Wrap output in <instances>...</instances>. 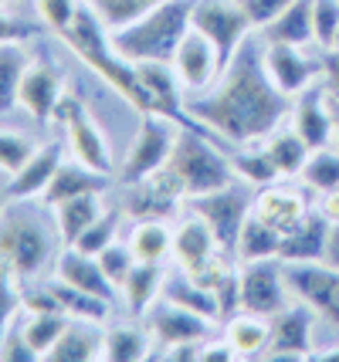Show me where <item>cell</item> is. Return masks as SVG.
<instances>
[{"label": "cell", "instance_id": "obj_5", "mask_svg": "<svg viewBox=\"0 0 339 362\" xmlns=\"http://www.w3.org/2000/svg\"><path fill=\"white\" fill-rule=\"evenodd\" d=\"M51 234L28 210L0 214V268H7L17 281H28L48 264Z\"/></svg>", "mask_w": 339, "mask_h": 362}, {"label": "cell", "instance_id": "obj_13", "mask_svg": "<svg viewBox=\"0 0 339 362\" xmlns=\"http://www.w3.org/2000/svg\"><path fill=\"white\" fill-rule=\"evenodd\" d=\"M170 64H173V71H177L183 92H210V88L217 85V78L224 75V62H221L217 47L210 45L197 28L187 31V37L180 41L177 54H173Z\"/></svg>", "mask_w": 339, "mask_h": 362}, {"label": "cell", "instance_id": "obj_59", "mask_svg": "<svg viewBox=\"0 0 339 362\" xmlns=\"http://www.w3.org/2000/svg\"><path fill=\"white\" fill-rule=\"evenodd\" d=\"M4 4H11V0H0V7H4Z\"/></svg>", "mask_w": 339, "mask_h": 362}, {"label": "cell", "instance_id": "obj_11", "mask_svg": "<svg viewBox=\"0 0 339 362\" xmlns=\"http://www.w3.org/2000/svg\"><path fill=\"white\" fill-rule=\"evenodd\" d=\"M278 257L268 261H248L238 268L241 278V312H255V315L275 318L289 301H285V268L275 264Z\"/></svg>", "mask_w": 339, "mask_h": 362}, {"label": "cell", "instance_id": "obj_54", "mask_svg": "<svg viewBox=\"0 0 339 362\" xmlns=\"http://www.w3.org/2000/svg\"><path fill=\"white\" fill-rule=\"evenodd\" d=\"M319 214L323 217H329V223H339V183L333 189H326V193H319Z\"/></svg>", "mask_w": 339, "mask_h": 362}, {"label": "cell", "instance_id": "obj_27", "mask_svg": "<svg viewBox=\"0 0 339 362\" xmlns=\"http://www.w3.org/2000/svg\"><path fill=\"white\" fill-rule=\"evenodd\" d=\"M268 335H272V318L255 312H238L224 322V339L238 352V359H261Z\"/></svg>", "mask_w": 339, "mask_h": 362}, {"label": "cell", "instance_id": "obj_57", "mask_svg": "<svg viewBox=\"0 0 339 362\" xmlns=\"http://www.w3.org/2000/svg\"><path fill=\"white\" fill-rule=\"evenodd\" d=\"M329 109H333V126H336V142H339V98L329 95Z\"/></svg>", "mask_w": 339, "mask_h": 362}, {"label": "cell", "instance_id": "obj_47", "mask_svg": "<svg viewBox=\"0 0 339 362\" xmlns=\"http://www.w3.org/2000/svg\"><path fill=\"white\" fill-rule=\"evenodd\" d=\"M21 308H24V295L17 291V278L7 268H0V335L14 325Z\"/></svg>", "mask_w": 339, "mask_h": 362}, {"label": "cell", "instance_id": "obj_3", "mask_svg": "<svg viewBox=\"0 0 339 362\" xmlns=\"http://www.w3.org/2000/svg\"><path fill=\"white\" fill-rule=\"evenodd\" d=\"M62 41H65L105 85H113L132 109L143 112V92H139V81H136V68L115 51L113 31H109V24L98 17V11L92 4H81L79 17L62 31Z\"/></svg>", "mask_w": 339, "mask_h": 362}, {"label": "cell", "instance_id": "obj_55", "mask_svg": "<svg viewBox=\"0 0 339 362\" xmlns=\"http://www.w3.org/2000/svg\"><path fill=\"white\" fill-rule=\"evenodd\" d=\"M326 264L339 268V223H333L329 230V247H326Z\"/></svg>", "mask_w": 339, "mask_h": 362}, {"label": "cell", "instance_id": "obj_12", "mask_svg": "<svg viewBox=\"0 0 339 362\" xmlns=\"http://www.w3.org/2000/svg\"><path fill=\"white\" fill-rule=\"evenodd\" d=\"M285 284L292 295L312 305L316 315L333 322L339 329V268L333 264H285Z\"/></svg>", "mask_w": 339, "mask_h": 362}, {"label": "cell", "instance_id": "obj_44", "mask_svg": "<svg viewBox=\"0 0 339 362\" xmlns=\"http://www.w3.org/2000/svg\"><path fill=\"white\" fill-rule=\"evenodd\" d=\"M96 257H98V264H102V271L109 274V281H113L115 288H122V281L130 278V271L136 268V261H139V257L132 254L130 240H126V244H119V240H113V244H109V247H105L102 254H96Z\"/></svg>", "mask_w": 339, "mask_h": 362}, {"label": "cell", "instance_id": "obj_28", "mask_svg": "<svg viewBox=\"0 0 339 362\" xmlns=\"http://www.w3.org/2000/svg\"><path fill=\"white\" fill-rule=\"evenodd\" d=\"M98 197L102 193H81V197H71V200L54 206V230H58L65 247H71L102 217V200Z\"/></svg>", "mask_w": 339, "mask_h": 362}, {"label": "cell", "instance_id": "obj_34", "mask_svg": "<svg viewBox=\"0 0 339 362\" xmlns=\"http://www.w3.org/2000/svg\"><path fill=\"white\" fill-rule=\"evenodd\" d=\"M177 210H180V200H173L170 193H163L160 187H153L149 180L130 187L126 214H130L132 221H170Z\"/></svg>", "mask_w": 339, "mask_h": 362}, {"label": "cell", "instance_id": "obj_22", "mask_svg": "<svg viewBox=\"0 0 339 362\" xmlns=\"http://www.w3.org/2000/svg\"><path fill=\"white\" fill-rule=\"evenodd\" d=\"M329 230H333L329 217H323V214H319V206H316V210H312V214H309L306 221L299 223L292 234L282 237L278 261H285V264H319V261H326Z\"/></svg>", "mask_w": 339, "mask_h": 362}, {"label": "cell", "instance_id": "obj_29", "mask_svg": "<svg viewBox=\"0 0 339 362\" xmlns=\"http://www.w3.org/2000/svg\"><path fill=\"white\" fill-rule=\"evenodd\" d=\"M163 298L180 305V308H190L197 315L210 318V322H221V305H217V295L204 288V284H197L187 271H173V274H166V281H163Z\"/></svg>", "mask_w": 339, "mask_h": 362}, {"label": "cell", "instance_id": "obj_7", "mask_svg": "<svg viewBox=\"0 0 339 362\" xmlns=\"http://www.w3.org/2000/svg\"><path fill=\"white\" fill-rule=\"evenodd\" d=\"M177 132L180 129L173 119L156 115V112H143V122H139V132L132 139L130 156L122 163L119 183L122 187L143 183L146 176H153L160 166H166V159L173 153V142H177Z\"/></svg>", "mask_w": 339, "mask_h": 362}, {"label": "cell", "instance_id": "obj_36", "mask_svg": "<svg viewBox=\"0 0 339 362\" xmlns=\"http://www.w3.org/2000/svg\"><path fill=\"white\" fill-rule=\"evenodd\" d=\"M51 291H54V298L62 301V312L71 318H85V322H105L109 318V312H113V301L98 298V295H88V291H81V288H75V284H65V281H54L48 284Z\"/></svg>", "mask_w": 339, "mask_h": 362}, {"label": "cell", "instance_id": "obj_53", "mask_svg": "<svg viewBox=\"0 0 339 362\" xmlns=\"http://www.w3.org/2000/svg\"><path fill=\"white\" fill-rule=\"evenodd\" d=\"M231 359H238V352L231 349L227 339H221V342H204V356H200V362H231Z\"/></svg>", "mask_w": 339, "mask_h": 362}, {"label": "cell", "instance_id": "obj_19", "mask_svg": "<svg viewBox=\"0 0 339 362\" xmlns=\"http://www.w3.org/2000/svg\"><path fill=\"white\" fill-rule=\"evenodd\" d=\"M62 95H65L62 71L51 62H31L24 78H21V88H17V105L28 115H34V119L48 122L54 115V105L62 102Z\"/></svg>", "mask_w": 339, "mask_h": 362}, {"label": "cell", "instance_id": "obj_43", "mask_svg": "<svg viewBox=\"0 0 339 362\" xmlns=\"http://www.w3.org/2000/svg\"><path fill=\"white\" fill-rule=\"evenodd\" d=\"M34 146L24 132H14V129H0V170L4 173H11L14 176L28 159L34 156Z\"/></svg>", "mask_w": 339, "mask_h": 362}, {"label": "cell", "instance_id": "obj_20", "mask_svg": "<svg viewBox=\"0 0 339 362\" xmlns=\"http://www.w3.org/2000/svg\"><path fill=\"white\" fill-rule=\"evenodd\" d=\"M65 146L68 142H48V146H38L34 156L11 176L7 183V193L14 204H24V200H34V197H45L48 183L54 180L58 166L65 163Z\"/></svg>", "mask_w": 339, "mask_h": 362}, {"label": "cell", "instance_id": "obj_1", "mask_svg": "<svg viewBox=\"0 0 339 362\" xmlns=\"http://www.w3.org/2000/svg\"><path fill=\"white\" fill-rule=\"evenodd\" d=\"M187 112L204 132L241 149V146H261L285 122L292 98L275 88L258 45L248 34V41L238 47L217 85L197 98H187Z\"/></svg>", "mask_w": 339, "mask_h": 362}, {"label": "cell", "instance_id": "obj_16", "mask_svg": "<svg viewBox=\"0 0 339 362\" xmlns=\"http://www.w3.org/2000/svg\"><path fill=\"white\" fill-rule=\"evenodd\" d=\"M312 210H316V206L309 204L306 189L292 187V183H282V180L261 187L258 193H255V204H251V214H255L258 221H265L268 227H275L282 237L292 234Z\"/></svg>", "mask_w": 339, "mask_h": 362}, {"label": "cell", "instance_id": "obj_14", "mask_svg": "<svg viewBox=\"0 0 339 362\" xmlns=\"http://www.w3.org/2000/svg\"><path fill=\"white\" fill-rule=\"evenodd\" d=\"M312 315L316 308L299 298L295 305H285L272 318V335L261 359H309L312 356Z\"/></svg>", "mask_w": 339, "mask_h": 362}, {"label": "cell", "instance_id": "obj_52", "mask_svg": "<svg viewBox=\"0 0 339 362\" xmlns=\"http://www.w3.org/2000/svg\"><path fill=\"white\" fill-rule=\"evenodd\" d=\"M323 85L333 98H339V51L336 47H326L323 51Z\"/></svg>", "mask_w": 339, "mask_h": 362}, {"label": "cell", "instance_id": "obj_33", "mask_svg": "<svg viewBox=\"0 0 339 362\" xmlns=\"http://www.w3.org/2000/svg\"><path fill=\"white\" fill-rule=\"evenodd\" d=\"M278 251H282V234L251 214V217L244 221L241 234H238L234 257H238L241 264H248V261H268V257H278Z\"/></svg>", "mask_w": 339, "mask_h": 362}, {"label": "cell", "instance_id": "obj_35", "mask_svg": "<svg viewBox=\"0 0 339 362\" xmlns=\"http://www.w3.org/2000/svg\"><path fill=\"white\" fill-rule=\"evenodd\" d=\"M149 332L139 325H113L102 339V359L105 362H139L149 359Z\"/></svg>", "mask_w": 339, "mask_h": 362}, {"label": "cell", "instance_id": "obj_32", "mask_svg": "<svg viewBox=\"0 0 339 362\" xmlns=\"http://www.w3.org/2000/svg\"><path fill=\"white\" fill-rule=\"evenodd\" d=\"M130 247L139 261L163 264L173 254V230L166 221H136L130 230Z\"/></svg>", "mask_w": 339, "mask_h": 362}, {"label": "cell", "instance_id": "obj_17", "mask_svg": "<svg viewBox=\"0 0 339 362\" xmlns=\"http://www.w3.org/2000/svg\"><path fill=\"white\" fill-rule=\"evenodd\" d=\"M210 325H214L210 318L197 315L190 308H180L173 301H166L163 295L156 298V305L146 312V329L160 342V349L183 346V342H200V339H207Z\"/></svg>", "mask_w": 339, "mask_h": 362}, {"label": "cell", "instance_id": "obj_6", "mask_svg": "<svg viewBox=\"0 0 339 362\" xmlns=\"http://www.w3.org/2000/svg\"><path fill=\"white\" fill-rule=\"evenodd\" d=\"M51 122H58L65 129V142L71 149V156L81 159L92 170H98V173L113 176L115 166H113V153H109V139L98 129L96 119L88 115V109H85V102L79 95H62V102L54 105Z\"/></svg>", "mask_w": 339, "mask_h": 362}, {"label": "cell", "instance_id": "obj_42", "mask_svg": "<svg viewBox=\"0 0 339 362\" xmlns=\"http://www.w3.org/2000/svg\"><path fill=\"white\" fill-rule=\"evenodd\" d=\"M115 237H119V210H102V217H98L71 247H79L81 254H92V257H96V254H102L113 244Z\"/></svg>", "mask_w": 339, "mask_h": 362}, {"label": "cell", "instance_id": "obj_51", "mask_svg": "<svg viewBox=\"0 0 339 362\" xmlns=\"http://www.w3.org/2000/svg\"><path fill=\"white\" fill-rule=\"evenodd\" d=\"M24 312H28V315L62 312V301L54 298V291H51V288H41V291H31V295H24Z\"/></svg>", "mask_w": 339, "mask_h": 362}, {"label": "cell", "instance_id": "obj_48", "mask_svg": "<svg viewBox=\"0 0 339 362\" xmlns=\"http://www.w3.org/2000/svg\"><path fill=\"white\" fill-rule=\"evenodd\" d=\"M0 359L4 362H38L41 356L31 349V342L24 339L21 325H11V329L0 335Z\"/></svg>", "mask_w": 339, "mask_h": 362}, {"label": "cell", "instance_id": "obj_23", "mask_svg": "<svg viewBox=\"0 0 339 362\" xmlns=\"http://www.w3.org/2000/svg\"><path fill=\"white\" fill-rule=\"evenodd\" d=\"M109 183H113V176L98 173V170H92V166H85L81 159L71 156L58 166L54 180L48 183L45 197H41V204L58 206V204H65V200H71V197H81V193H105Z\"/></svg>", "mask_w": 339, "mask_h": 362}, {"label": "cell", "instance_id": "obj_25", "mask_svg": "<svg viewBox=\"0 0 339 362\" xmlns=\"http://www.w3.org/2000/svg\"><path fill=\"white\" fill-rule=\"evenodd\" d=\"M98 322H85V318H71V325L65 329V335L54 342L45 359L48 362H96L102 359V339L105 332L96 329Z\"/></svg>", "mask_w": 339, "mask_h": 362}, {"label": "cell", "instance_id": "obj_58", "mask_svg": "<svg viewBox=\"0 0 339 362\" xmlns=\"http://www.w3.org/2000/svg\"><path fill=\"white\" fill-rule=\"evenodd\" d=\"M333 47H336V51H339V31H336V37H333Z\"/></svg>", "mask_w": 339, "mask_h": 362}, {"label": "cell", "instance_id": "obj_24", "mask_svg": "<svg viewBox=\"0 0 339 362\" xmlns=\"http://www.w3.org/2000/svg\"><path fill=\"white\" fill-rule=\"evenodd\" d=\"M217 251H224V247L217 244L214 230H210L197 214H187V217L180 221V227L173 230V261H177L183 271L204 264V261L214 257Z\"/></svg>", "mask_w": 339, "mask_h": 362}, {"label": "cell", "instance_id": "obj_50", "mask_svg": "<svg viewBox=\"0 0 339 362\" xmlns=\"http://www.w3.org/2000/svg\"><path fill=\"white\" fill-rule=\"evenodd\" d=\"M38 31H41L38 24H28V21H21V17L0 14V45H24V41H31Z\"/></svg>", "mask_w": 339, "mask_h": 362}, {"label": "cell", "instance_id": "obj_41", "mask_svg": "<svg viewBox=\"0 0 339 362\" xmlns=\"http://www.w3.org/2000/svg\"><path fill=\"white\" fill-rule=\"evenodd\" d=\"M156 4H163V0H92V7L98 11V17L109 24V31L139 21V17L149 14Z\"/></svg>", "mask_w": 339, "mask_h": 362}, {"label": "cell", "instance_id": "obj_45", "mask_svg": "<svg viewBox=\"0 0 339 362\" xmlns=\"http://www.w3.org/2000/svg\"><path fill=\"white\" fill-rule=\"evenodd\" d=\"M34 7H38V17H41V24L48 31L62 34L79 17L81 0H34Z\"/></svg>", "mask_w": 339, "mask_h": 362}, {"label": "cell", "instance_id": "obj_21", "mask_svg": "<svg viewBox=\"0 0 339 362\" xmlns=\"http://www.w3.org/2000/svg\"><path fill=\"white\" fill-rule=\"evenodd\" d=\"M54 278L65 284H75L81 291H88V295H98V298L113 301L119 298V288L109 281V274L102 271L98 264V257L92 254H81L79 247H65V251L58 254V261H54Z\"/></svg>", "mask_w": 339, "mask_h": 362}, {"label": "cell", "instance_id": "obj_37", "mask_svg": "<svg viewBox=\"0 0 339 362\" xmlns=\"http://www.w3.org/2000/svg\"><path fill=\"white\" fill-rule=\"evenodd\" d=\"M71 325V315H65V312H45V315H28V322L21 325V332H24V339L31 342V349L45 359L51 349H54V342L65 335V329Z\"/></svg>", "mask_w": 339, "mask_h": 362}, {"label": "cell", "instance_id": "obj_30", "mask_svg": "<svg viewBox=\"0 0 339 362\" xmlns=\"http://www.w3.org/2000/svg\"><path fill=\"white\" fill-rule=\"evenodd\" d=\"M265 37L268 41H278V45H295L306 47L309 41H316V28H312V0H295L285 14H278L265 28Z\"/></svg>", "mask_w": 339, "mask_h": 362}, {"label": "cell", "instance_id": "obj_56", "mask_svg": "<svg viewBox=\"0 0 339 362\" xmlns=\"http://www.w3.org/2000/svg\"><path fill=\"white\" fill-rule=\"evenodd\" d=\"M312 362H339V349H312Z\"/></svg>", "mask_w": 339, "mask_h": 362}, {"label": "cell", "instance_id": "obj_46", "mask_svg": "<svg viewBox=\"0 0 339 362\" xmlns=\"http://www.w3.org/2000/svg\"><path fill=\"white\" fill-rule=\"evenodd\" d=\"M312 28L316 45L333 47V37L339 31V0H312Z\"/></svg>", "mask_w": 339, "mask_h": 362}, {"label": "cell", "instance_id": "obj_39", "mask_svg": "<svg viewBox=\"0 0 339 362\" xmlns=\"http://www.w3.org/2000/svg\"><path fill=\"white\" fill-rule=\"evenodd\" d=\"M231 166H234V173L241 176L248 187H268V183H275V180H282V173L275 170V163L272 156L265 153V146H258V149H244L241 146V153H234L231 156Z\"/></svg>", "mask_w": 339, "mask_h": 362}, {"label": "cell", "instance_id": "obj_10", "mask_svg": "<svg viewBox=\"0 0 339 362\" xmlns=\"http://www.w3.org/2000/svg\"><path fill=\"white\" fill-rule=\"evenodd\" d=\"M132 68H136V81H139V92H143V112L166 115V119H173L177 126L200 129L194 119H190V112H187L183 85H180L173 64L170 62H139V64H132ZM200 132H204V129H200Z\"/></svg>", "mask_w": 339, "mask_h": 362}, {"label": "cell", "instance_id": "obj_26", "mask_svg": "<svg viewBox=\"0 0 339 362\" xmlns=\"http://www.w3.org/2000/svg\"><path fill=\"white\" fill-rule=\"evenodd\" d=\"M163 264H149V261H136V268L130 271V278L122 281L119 295L126 301V312L132 318H146V312L156 305V298L163 295Z\"/></svg>", "mask_w": 339, "mask_h": 362}, {"label": "cell", "instance_id": "obj_40", "mask_svg": "<svg viewBox=\"0 0 339 362\" xmlns=\"http://www.w3.org/2000/svg\"><path fill=\"white\" fill-rule=\"evenodd\" d=\"M302 183L309 189H316V193H326V189H333L339 183V153L336 149H312L306 159V166H302Z\"/></svg>", "mask_w": 339, "mask_h": 362}, {"label": "cell", "instance_id": "obj_8", "mask_svg": "<svg viewBox=\"0 0 339 362\" xmlns=\"http://www.w3.org/2000/svg\"><path fill=\"white\" fill-rule=\"evenodd\" d=\"M251 204H255V197L248 189L231 183V187H221V189H214V193H204V197H190L187 210L207 223L224 251L234 254L238 234H241L244 221L251 217Z\"/></svg>", "mask_w": 339, "mask_h": 362}, {"label": "cell", "instance_id": "obj_4", "mask_svg": "<svg viewBox=\"0 0 339 362\" xmlns=\"http://www.w3.org/2000/svg\"><path fill=\"white\" fill-rule=\"evenodd\" d=\"M166 170L177 176V183L187 200L214 193L221 187H231L234 176H238L234 166H231V156L221 153L217 136L200 132V129H187V126H180L173 153L166 159Z\"/></svg>", "mask_w": 339, "mask_h": 362}, {"label": "cell", "instance_id": "obj_15", "mask_svg": "<svg viewBox=\"0 0 339 362\" xmlns=\"http://www.w3.org/2000/svg\"><path fill=\"white\" fill-rule=\"evenodd\" d=\"M261 62H265V71L275 81V88L282 95H289V98L302 95L323 75V58H309V54H302V47L295 45L268 41L265 51H261Z\"/></svg>", "mask_w": 339, "mask_h": 362}, {"label": "cell", "instance_id": "obj_49", "mask_svg": "<svg viewBox=\"0 0 339 362\" xmlns=\"http://www.w3.org/2000/svg\"><path fill=\"white\" fill-rule=\"evenodd\" d=\"M241 4V11L248 14V21H251V28H268L278 14H285L295 0H238Z\"/></svg>", "mask_w": 339, "mask_h": 362}, {"label": "cell", "instance_id": "obj_9", "mask_svg": "<svg viewBox=\"0 0 339 362\" xmlns=\"http://www.w3.org/2000/svg\"><path fill=\"white\" fill-rule=\"evenodd\" d=\"M194 28L217 47V54H221V62L227 68L231 58L238 54V47L248 41L251 21H248L238 0H197Z\"/></svg>", "mask_w": 339, "mask_h": 362}, {"label": "cell", "instance_id": "obj_31", "mask_svg": "<svg viewBox=\"0 0 339 362\" xmlns=\"http://www.w3.org/2000/svg\"><path fill=\"white\" fill-rule=\"evenodd\" d=\"M265 153L272 156V163H275V170L282 173V180H292V176H299L302 173V166H306V159H309V149L306 146V139L295 132V129H285V126H278L265 139Z\"/></svg>", "mask_w": 339, "mask_h": 362}, {"label": "cell", "instance_id": "obj_18", "mask_svg": "<svg viewBox=\"0 0 339 362\" xmlns=\"http://www.w3.org/2000/svg\"><path fill=\"white\" fill-rule=\"evenodd\" d=\"M292 129L306 139L309 149H323V146H329V142L336 139V126H333V109H329L326 85H309L302 95H295Z\"/></svg>", "mask_w": 339, "mask_h": 362}, {"label": "cell", "instance_id": "obj_38", "mask_svg": "<svg viewBox=\"0 0 339 362\" xmlns=\"http://www.w3.org/2000/svg\"><path fill=\"white\" fill-rule=\"evenodd\" d=\"M31 58L21 51V45H0V112L17 105V88L28 71Z\"/></svg>", "mask_w": 339, "mask_h": 362}, {"label": "cell", "instance_id": "obj_2", "mask_svg": "<svg viewBox=\"0 0 339 362\" xmlns=\"http://www.w3.org/2000/svg\"><path fill=\"white\" fill-rule=\"evenodd\" d=\"M197 0H163L149 14L113 31L115 51L130 64L139 62H173L180 41L194 28Z\"/></svg>", "mask_w": 339, "mask_h": 362}]
</instances>
